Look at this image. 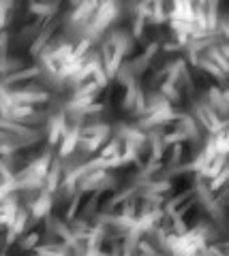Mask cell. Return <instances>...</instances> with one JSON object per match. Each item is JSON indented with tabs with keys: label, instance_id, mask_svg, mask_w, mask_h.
I'll use <instances>...</instances> for the list:
<instances>
[{
	"label": "cell",
	"instance_id": "3",
	"mask_svg": "<svg viewBox=\"0 0 229 256\" xmlns=\"http://www.w3.org/2000/svg\"><path fill=\"white\" fill-rule=\"evenodd\" d=\"M206 98H208V102H210V107L218 114V118L225 120V118H227V111H229V107H227V102H229V92H227V90L220 92V88H210L208 94H206Z\"/></svg>",
	"mask_w": 229,
	"mask_h": 256
},
{
	"label": "cell",
	"instance_id": "27",
	"mask_svg": "<svg viewBox=\"0 0 229 256\" xmlns=\"http://www.w3.org/2000/svg\"><path fill=\"white\" fill-rule=\"evenodd\" d=\"M11 152H18V146L11 141H0V156H7L11 154Z\"/></svg>",
	"mask_w": 229,
	"mask_h": 256
},
{
	"label": "cell",
	"instance_id": "23",
	"mask_svg": "<svg viewBox=\"0 0 229 256\" xmlns=\"http://www.w3.org/2000/svg\"><path fill=\"white\" fill-rule=\"evenodd\" d=\"M90 45H92V41H88V38H84V41H80V43L75 45V50H73V56H75L77 60H80V58H84V56L90 52Z\"/></svg>",
	"mask_w": 229,
	"mask_h": 256
},
{
	"label": "cell",
	"instance_id": "2",
	"mask_svg": "<svg viewBox=\"0 0 229 256\" xmlns=\"http://www.w3.org/2000/svg\"><path fill=\"white\" fill-rule=\"evenodd\" d=\"M58 26H60V22L45 20L41 32H39L37 38L33 41V45H30V54H33V56H39V54H41V50H43V47H45L47 43H50V38L54 36V32H56V28H58Z\"/></svg>",
	"mask_w": 229,
	"mask_h": 256
},
{
	"label": "cell",
	"instance_id": "24",
	"mask_svg": "<svg viewBox=\"0 0 229 256\" xmlns=\"http://www.w3.org/2000/svg\"><path fill=\"white\" fill-rule=\"evenodd\" d=\"M137 252H141V254H148V256L159 254V250H154L152 244L146 242V239H139V242H137Z\"/></svg>",
	"mask_w": 229,
	"mask_h": 256
},
{
	"label": "cell",
	"instance_id": "18",
	"mask_svg": "<svg viewBox=\"0 0 229 256\" xmlns=\"http://www.w3.org/2000/svg\"><path fill=\"white\" fill-rule=\"evenodd\" d=\"M161 94H163L169 102H180V90H178V86H171V84L165 82V84L161 86Z\"/></svg>",
	"mask_w": 229,
	"mask_h": 256
},
{
	"label": "cell",
	"instance_id": "5",
	"mask_svg": "<svg viewBox=\"0 0 229 256\" xmlns=\"http://www.w3.org/2000/svg\"><path fill=\"white\" fill-rule=\"evenodd\" d=\"M50 210H52V192H47V190L43 188L41 194L37 196V201H35L33 205H28V212H30V216H33V218L41 220V218H45V216L50 214Z\"/></svg>",
	"mask_w": 229,
	"mask_h": 256
},
{
	"label": "cell",
	"instance_id": "20",
	"mask_svg": "<svg viewBox=\"0 0 229 256\" xmlns=\"http://www.w3.org/2000/svg\"><path fill=\"white\" fill-rule=\"evenodd\" d=\"M97 205H99V192L94 190V196H90V201L86 203L84 210H82L84 218H90V216H94V212H97Z\"/></svg>",
	"mask_w": 229,
	"mask_h": 256
},
{
	"label": "cell",
	"instance_id": "16",
	"mask_svg": "<svg viewBox=\"0 0 229 256\" xmlns=\"http://www.w3.org/2000/svg\"><path fill=\"white\" fill-rule=\"evenodd\" d=\"M33 114H35V107H33V105H13V109H11V120L20 122V120L33 116Z\"/></svg>",
	"mask_w": 229,
	"mask_h": 256
},
{
	"label": "cell",
	"instance_id": "1",
	"mask_svg": "<svg viewBox=\"0 0 229 256\" xmlns=\"http://www.w3.org/2000/svg\"><path fill=\"white\" fill-rule=\"evenodd\" d=\"M118 15V2H99L97 11H94L92 20H90V28L101 34L103 30L109 28V24L114 22V18Z\"/></svg>",
	"mask_w": 229,
	"mask_h": 256
},
{
	"label": "cell",
	"instance_id": "8",
	"mask_svg": "<svg viewBox=\"0 0 229 256\" xmlns=\"http://www.w3.org/2000/svg\"><path fill=\"white\" fill-rule=\"evenodd\" d=\"M60 175H62V158H52V164L47 169L45 175V190L47 192H56L58 184H60Z\"/></svg>",
	"mask_w": 229,
	"mask_h": 256
},
{
	"label": "cell",
	"instance_id": "26",
	"mask_svg": "<svg viewBox=\"0 0 229 256\" xmlns=\"http://www.w3.org/2000/svg\"><path fill=\"white\" fill-rule=\"evenodd\" d=\"M144 24L146 20H141V18H135V22H133V38H141L144 36Z\"/></svg>",
	"mask_w": 229,
	"mask_h": 256
},
{
	"label": "cell",
	"instance_id": "9",
	"mask_svg": "<svg viewBox=\"0 0 229 256\" xmlns=\"http://www.w3.org/2000/svg\"><path fill=\"white\" fill-rule=\"evenodd\" d=\"M109 43H112L114 50H120L122 54H129L133 50V36L129 34V32H124L122 28L120 30H112L109 32Z\"/></svg>",
	"mask_w": 229,
	"mask_h": 256
},
{
	"label": "cell",
	"instance_id": "15",
	"mask_svg": "<svg viewBox=\"0 0 229 256\" xmlns=\"http://www.w3.org/2000/svg\"><path fill=\"white\" fill-rule=\"evenodd\" d=\"M148 66H150V58H146V56H137L135 60H131V62H129V68H131L133 77H139Z\"/></svg>",
	"mask_w": 229,
	"mask_h": 256
},
{
	"label": "cell",
	"instance_id": "17",
	"mask_svg": "<svg viewBox=\"0 0 229 256\" xmlns=\"http://www.w3.org/2000/svg\"><path fill=\"white\" fill-rule=\"evenodd\" d=\"M227 178H229V171H227V166H223V169H220V173L218 175H214V178L210 180V184H208V188L214 192V190H220L227 184Z\"/></svg>",
	"mask_w": 229,
	"mask_h": 256
},
{
	"label": "cell",
	"instance_id": "6",
	"mask_svg": "<svg viewBox=\"0 0 229 256\" xmlns=\"http://www.w3.org/2000/svg\"><path fill=\"white\" fill-rule=\"evenodd\" d=\"M39 75H41V70H39V66L35 64V66H28V68H22L18 70V73H11V75H5L0 77V84H3L5 88H9L13 84H20V82H26V79H39Z\"/></svg>",
	"mask_w": 229,
	"mask_h": 256
},
{
	"label": "cell",
	"instance_id": "12",
	"mask_svg": "<svg viewBox=\"0 0 229 256\" xmlns=\"http://www.w3.org/2000/svg\"><path fill=\"white\" fill-rule=\"evenodd\" d=\"M163 2H152V15L146 20V24H154V26H163V22L167 20V13H165V9H163Z\"/></svg>",
	"mask_w": 229,
	"mask_h": 256
},
{
	"label": "cell",
	"instance_id": "7",
	"mask_svg": "<svg viewBox=\"0 0 229 256\" xmlns=\"http://www.w3.org/2000/svg\"><path fill=\"white\" fill-rule=\"evenodd\" d=\"M77 141H80V126H69V130L62 134V146H60V158H67L77 150Z\"/></svg>",
	"mask_w": 229,
	"mask_h": 256
},
{
	"label": "cell",
	"instance_id": "29",
	"mask_svg": "<svg viewBox=\"0 0 229 256\" xmlns=\"http://www.w3.org/2000/svg\"><path fill=\"white\" fill-rule=\"evenodd\" d=\"M163 50H165V52H178L180 47H178V43H165Z\"/></svg>",
	"mask_w": 229,
	"mask_h": 256
},
{
	"label": "cell",
	"instance_id": "14",
	"mask_svg": "<svg viewBox=\"0 0 229 256\" xmlns=\"http://www.w3.org/2000/svg\"><path fill=\"white\" fill-rule=\"evenodd\" d=\"M212 141H214L216 154L227 156V152H229V146H227V128H223V130H218V132L212 134Z\"/></svg>",
	"mask_w": 229,
	"mask_h": 256
},
{
	"label": "cell",
	"instance_id": "13",
	"mask_svg": "<svg viewBox=\"0 0 229 256\" xmlns=\"http://www.w3.org/2000/svg\"><path fill=\"white\" fill-rule=\"evenodd\" d=\"M197 66H201L203 70H206V73H210V75H214L216 79H218V84H225V73H223V70H220L218 66H216V64H212L210 60H206V58H203V56L199 54V64H197Z\"/></svg>",
	"mask_w": 229,
	"mask_h": 256
},
{
	"label": "cell",
	"instance_id": "30",
	"mask_svg": "<svg viewBox=\"0 0 229 256\" xmlns=\"http://www.w3.org/2000/svg\"><path fill=\"white\" fill-rule=\"evenodd\" d=\"M0 226H3V222H0Z\"/></svg>",
	"mask_w": 229,
	"mask_h": 256
},
{
	"label": "cell",
	"instance_id": "4",
	"mask_svg": "<svg viewBox=\"0 0 229 256\" xmlns=\"http://www.w3.org/2000/svg\"><path fill=\"white\" fill-rule=\"evenodd\" d=\"M13 105H35V102H47L50 100V92H26V90H11Z\"/></svg>",
	"mask_w": 229,
	"mask_h": 256
},
{
	"label": "cell",
	"instance_id": "25",
	"mask_svg": "<svg viewBox=\"0 0 229 256\" xmlns=\"http://www.w3.org/2000/svg\"><path fill=\"white\" fill-rule=\"evenodd\" d=\"M39 242H41V237H39V233H30L26 239H24V242L20 244L22 248H24V250H33V248L39 244Z\"/></svg>",
	"mask_w": 229,
	"mask_h": 256
},
{
	"label": "cell",
	"instance_id": "22",
	"mask_svg": "<svg viewBox=\"0 0 229 256\" xmlns=\"http://www.w3.org/2000/svg\"><path fill=\"white\" fill-rule=\"evenodd\" d=\"M24 66H26V62L22 58H7V75L18 73V70H22Z\"/></svg>",
	"mask_w": 229,
	"mask_h": 256
},
{
	"label": "cell",
	"instance_id": "11",
	"mask_svg": "<svg viewBox=\"0 0 229 256\" xmlns=\"http://www.w3.org/2000/svg\"><path fill=\"white\" fill-rule=\"evenodd\" d=\"M73 50H75V45L73 43H67V45H62L60 50H56L54 52L50 58H52V62L56 64V66H62V64H67V60L71 58V54H73Z\"/></svg>",
	"mask_w": 229,
	"mask_h": 256
},
{
	"label": "cell",
	"instance_id": "19",
	"mask_svg": "<svg viewBox=\"0 0 229 256\" xmlns=\"http://www.w3.org/2000/svg\"><path fill=\"white\" fill-rule=\"evenodd\" d=\"M114 154H120V139H116V137L107 141V146L103 148V152H101V158H109Z\"/></svg>",
	"mask_w": 229,
	"mask_h": 256
},
{
	"label": "cell",
	"instance_id": "28",
	"mask_svg": "<svg viewBox=\"0 0 229 256\" xmlns=\"http://www.w3.org/2000/svg\"><path fill=\"white\" fill-rule=\"evenodd\" d=\"M156 52H159V43H156V41H150V43H146V58H150V60H152V56L156 54Z\"/></svg>",
	"mask_w": 229,
	"mask_h": 256
},
{
	"label": "cell",
	"instance_id": "10",
	"mask_svg": "<svg viewBox=\"0 0 229 256\" xmlns=\"http://www.w3.org/2000/svg\"><path fill=\"white\" fill-rule=\"evenodd\" d=\"M30 11H33L35 15H41L43 20H52L54 15L58 13V6L60 2H30Z\"/></svg>",
	"mask_w": 229,
	"mask_h": 256
},
{
	"label": "cell",
	"instance_id": "21",
	"mask_svg": "<svg viewBox=\"0 0 229 256\" xmlns=\"http://www.w3.org/2000/svg\"><path fill=\"white\" fill-rule=\"evenodd\" d=\"M92 77H94V84L99 86V90L101 88H107V84H109V79H107V75H105V70H103V66H99L94 68V73H92Z\"/></svg>",
	"mask_w": 229,
	"mask_h": 256
}]
</instances>
